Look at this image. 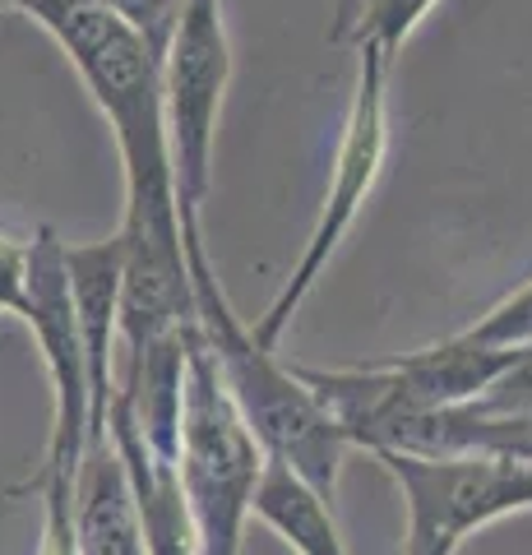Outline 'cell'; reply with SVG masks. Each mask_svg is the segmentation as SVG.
<instances>
[{
    "label": "cell",
    "instance_id": "6da1fadb",
    "mask_svg": "<svg viewBox=\"0 0 532 555\" xmlns=\"http://www.w3.org/2000/svg\"><path fill=\"white\" fill-rule=\"evenodd\" d=\"M33 20L56 38L83 89L93 93L98 112L107 116L126 171V208L116 232L134 246H181L185 236L177 208V163H171L167 139L158 56L140 33L98 5H51Z\"/></svg>",
    "mask_w": 532,
    "mask_h": 555
},
{
    "label": "cell",
    "instance_id": "7a4b0ae2",
    "mask_svg": "<svg viewBox=\"0 0 532 555\" xmlns=\"http://www.w3.org/2000/svg\"><path fill=\"white\" fill-rule=\"evenodd\" d=\"M185 269H191V287H195V328L204 347H209L232 408L242 412L250 436L260 440L264 459L291 467L306 486H315L334 505L342 463H348L352 449L342 426L334 422V412L320 403L315 389L301 385L297 366L278 361L273 347L255 343L250 324L232 310L228 292L218 283L204 232L185 236Z\"/></svg>",
    "mask_w": 532,
    "mask_h": 555
},
{
    "label": "cell",
    "instance_id": "3957f363",
    "mask_svg": "<svg viewBox=\"0 0 532 555\" xmlns=\"http://www.w3.org/2000/svg\"><path fill=\"white\" fill-rule=\"evenodd\" d=\"M264 463H269L264 449L250 436L242 412L232 408L199 328H191L177 481H181L185 509H191L199 555H242Z\"/></svg>",
    "mask_w": 532,
    "mask_h": 555
},
{
    "label": "cell",
    "instance_id": "277c9868",
    "mask_svg": "<svg viewBox=\"0 0 532 555\" xmlns=\"http://www.w3.org/2000/svg\"><path fill=\"white\" fill-rule=\"evenodd\" d=\"M389 69H393V61L385 56V51L356 47L352 98H348V116H342L329 190H324L315 228H311V236H306V250H301L297 264H291L287 283L278 287V297H273L264 315L250 324L255 343L273 347V352H278V338L287 334V324L297 320L306 297L315 292L320 273L329 269V259L338 255L342 236L356 228V218H362L371 190L385 171V153H389Z\"/></svg>",
    "mask_w": 532,
    "mask_h": 555
},
{
    "label": "cell",
    "instance_id": "5b68a950",
    "mask_svg": "<svg viewBox=\"0 0 532 555\" xmlns=\"http://www.w3.org/2000/svg\"><path fill=\"white\" fill-rule=\"evenodd\" d=\"M163 102H167V139L177 163V208L181 236H199V208L213 177V139L222 98L232 83V33L222 0H181L177 28L163 51Z\"/></svg>",
    "mask_w": 532,
    "mask_h": 555
},
{
    "label": "cell",
    "instance_id": "8992f818",
    "mask_svg": "<svg viewBox=\"0 0 532 555\" xmlns=\"http://www.w3.org/2000/svg\"><path fill=\"white\" fill-rule=\"evenodd\" d=\"M33 343L42 352L47 385H51V436L38 477L28 491H75L83 454L93 444V398H89V366H83V343L70 301V273H65V241L56 228H38L28 236V287L24 315Z\"/></svg>",
    "mask_w": 532,
    "mask_h": 555
},
{
    "label": "cell",
    "instance_id": "52a82bcc",
    "mask_svg": "<svg viewBox=\"0 0 532 555\" xmlns=\"http://www.w3.org/2000/svg\"><path fill=\"white\" fill-rule=\"evenodd\" d=\"M407 505L403 555H458L472 532L532 509V467L486 454H375Z\"/></svg>",
    "mask_w": 532,
    "mask_h": 555
},
{
    "label": "cell",
    "instance_id": "ba28073f",
    "mask_svg": "<svg viewBox=\"0 0 532 555\" xmlns=\"http://www.w3.org/2000/svg\"><path fill=\"white\" fill-rule=\"evenodd\" d=\"M514 361V352H486L468 343L463 334H450L431 347L366 366H338L334 375L348 389L375 398V403H399V408H468L477 403L501 371Z\"/></svg>",
    "mask_w": 532,
    "mask_h": 555
},
{
    "label": "cell",
    "instance_id": "9c48e42d",
    "mask_svg": "<svg viewBox=\"0 0 532 555\" xmlns=\"http://www.w3.org/2000/svg\"><path fill=\"white\" fill-rule=\"evenodd\" d=\"M121 269L126 250L121 236L107 241H65V273H70V301L89 366L93 398V444L107 440V412L116 398V347H121Z\"/></svg>",
    "mask_w": 532,
    "mask_h": 555
},
{
    "label": "cell",
    "instance_id": "30bf717a",
    "mask_svg": "<svg viewBox=\"0 0 532 555\" xmlns=\"http://www.w3.org/2000/svg\"><path fill=\"white\" fill-rule=\"evenodd\" d=\"M75 555H148L126 463L112 440L89 444L75 481Z\"/></svg>",
    "mask_w": 532,
    "mask_h": 555
},
{
    "label": "cell",
    "instance_id": "8fae6325",
    "mask_svg": "<svg viewBox=\"0 0 532 555\" xmlns=\"http://www.w3.org/2000/svg\"><path fill=\"white\" fill-rule=\"evenodd\" d=\"M250 518H260L269 532H278L297 555H352L338 532L329 500L273 459L264 463V477L255 486Z\"/></svg>",
    "mask_w": 532,
    "mask_h": 555
},
{
    "label": "cell",
    "instance_id": "7c38bea8",
    "mask_svg": "<svg viewBox=\"0 0 532 555\" xmlns=\"http://www.w3.org/2000/svg\"><path fill=\"white\" fill-rule=\"evenodd\" d=\"M440 5V0H371V5L356 14V24L348 33V47H375L385 51V56L393 61L403 51V42L412 38V33L421 28V20Z\"/></svg>",
    "mask_w": 532,
    "mask_h": 555
},
{
    "label": "cell",
    "instance_id": "4fadbf2b",
    "mask_svg": "<svg viewBox=\"0 0 532 555\" xmlns=\"http://www.w3.org/2000/svg\"><path fill=\"white\" fill-rule=\"evenodd\" d=\"M458 334L486 347V352H523V347H532V278L495 301L486 315H477L468 328H458Z\"/></svg>",
    "mask_w": 532,
    "mask_h": 555
},
{
    "label": "cell",
    "instance_id": "5bb4252c",
    "mask_svg": "<svg viewBox=\"0 0 532 555\" xmlns=\"http://www.w3.org/2000/svg\"><path fill=\"white\" fill-rule=\"evenodd\" d=\"M70 5H98V10H112L126 28H134L140 38L148 42V51L163 61L167 38L177 28V10L181 0H70Z\"/></svg>",
    "mask_w": 532,
    "mask_h": 555
},
{
    "label": "cell",
    "instance_id": "9a60e30c",
    "mask_svg": "<svg viewBox=\"0 0 532 555\" xmlns=\"http://www.w3.org/2000/svg\"><path fill=\"white\" fill-rule=\"evenodd\" d=\"M477 412H501V416H519V412H532V347H523V352H514V361L501 371V379L477 398V403H468Z\"/></svg>",
    "mask_w": 532,
    "mask_h": 555
},
{
    "label": "cell",
    "instance_id": "2e32d148",
    "mask_svg": "<svg viewBox=\"0 0 532 555\" xmlns=\"http://www.w3.org/2000/svg\"><path fill=\"white\" fill-rule=\"evenodd\" d=\"M28 287V241L0 232V315H24Z\"/></svg>",
    "mask_w": 532,
    "mask_h": 555
},
{
    "label": "cell",
    "instance_id": "e0dca14e",
    "mask_svg": "<svg viewBox=\"0 0 532 555\" xmlns=\"http://www.w3.org/2000/svg\"><path fill=\"white\" fill-rule=\"evenodd\" d=\"M371 0H334V24H329V42L334 47H348V33L356 24V14H362Z\"/></svg>",
    "mask_w": 532,
    "mask_h": 555
},
{
    "label": "cell",
    "instance_id": "ac0fdd59",
    "mask_svg": "<svg viewBox=\"0 0 532 555\" xmlns=\"http://www.w3.org/2000/svg\"><path fill=\"white\" fill-rule=\"evenodd\" d=\"M0 10H5V5H0Z\"/></svg>",
    "mask_w": 532,
    "mask_h": 555
}]
</instances>
